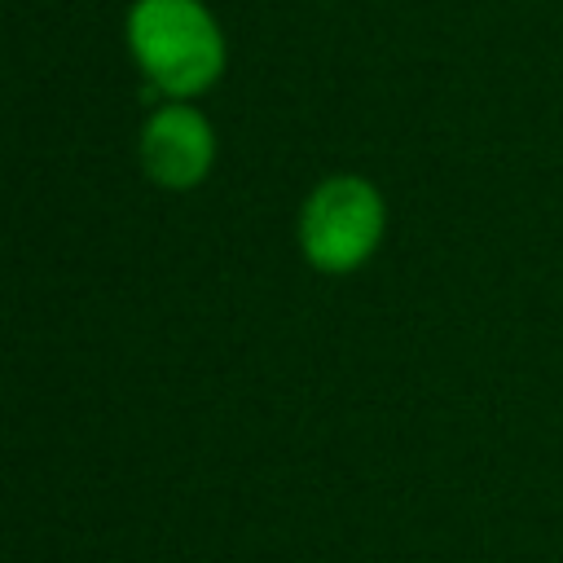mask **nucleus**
Instances as JSON below:
<instances>
[{"mask_svg":"<svg viewBox=\"0 0 563 563\" xmlns=\"http://www.w3.org/2000/svg\"><path fill=\"white\" fill-rule=\"evenodd\" d=\"M123 44L136 70L176 101L207 97L229 66V40L207 0H132Z\"/></svg>","mask_w":563,"mask_h":563,"instance_id":"obj_1","label":"nucleus"},{"mask_svg":"<svg viewBox=\"0 0 563 563\" xmlns=\"http://www.w3.org/2000/svg\"><path fill=\"white\" fill-rule=\"evenodd\" d=\"M387 238V198L361 172H334L317 180L295 216V242L308 268L347 277L365 268Z\"/></svg>","mask_w":563,"mask_h":563,"instance_id":"obj_2","label":"nucleus"},{"mask_svg":"<svg viewBox=\"0 0 563 563\" xmlns=\"http://www.w3.org/2000/svg\"><path fill=\"white\" fill-rule=\"evenodd\" d=\"M216 150H220V141H216V128L202 114V106L176 101V97H163V106H154L145 114L141 136H136L141 172L158 189H172V194L198 189L216 167Z\"/></svg>","mask_w":563,"mask_h":563,"instance_id":"obj_3","label":"nucleus"}]
</instances>
